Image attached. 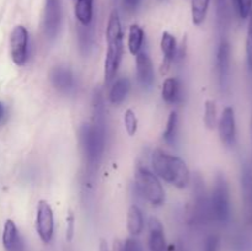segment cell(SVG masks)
Here are the masks:
<instances>
[{
    "label": "cell",
    "mask_w": 252,
    "mask_h": 251,
    "mask_svg": "<svg viewBox=\"0 0 252 251\" xmlns=\"http://www.w3.org/2000/svg\"><path fill=\"white\" fill-rule=\"evenodd\" d=\"M150 251H166L167 244L165 239L164 226L161 221L155 217L149 219V239H148Z\"/></svg>",
    "instance_id": "cell-10"
},
{
    "label": "cell",
    "mask_w": 252,
    "mask_h": 251,
    "mask_svg": "<svg viewBox=\"0 0 252 251\" xmlns=\"http://www.w3.org/2000/svg\"><path fill=\"white\" fill-rule=\"evenodd\" d=\"M123 121H125V128H126V130H127L128 134L134 135L135 133H137V129H138V120H137V116H135L134 111L133 110L126 111Z\"/></svg>",
    "instance_id": "cell-27"
},
{
    "label": "cell",
    "mask_w": 252,
    "mask_h": 251,
    "mask_svg": "<svg viewBox=\"0 0 252 251\" xmlns=\"http://www.w3.org/2000/svg\"><path fill=\"white\" fill-rule=\"evenodd\" d=\"M212 219L220 224L228 223L230 218V193L225 177L221 174L217 175L214 180L212 197L209 199Z\"/></svg>",
    "instance_id": "cell-4"
},
{
    "label": "cell",
    "mask_w": 252,
    "mask_h": 251,
    "mask_svg": "<svg viewBox=\"0 0 252 251\" xmlns=\"http://www.w3.org/2000/svg\"><path fill=\"white\" fill-rule=\"evenodd\" d=\"M241 193L245 216L252 221V169L250 166H245L241 172Z\"/></svg>",
    "instance_id": "cell-14"
},
{
    "label": "cell",
    "mask_w": 252,
    "mask_h": 251,
    "mask_svg": "<svg viewBox=\"0 0 252 251\" xmlns=\"http://www.w3.org/2000/svg\"><path fill=\"white\" fill-rule=\"evenodd\" d=\"M166 251H185L184 246L181 245V243H172L170 245H167Z\"/></svg>",
    "instance_id": "cell-33"
},
{
    "label": "cell",
    "mask_w": 252,
    "mask_h": 251,
    "mask_svg": "<svg viewBox=\"0 0 252 251\" xmlns=\"http://www.w3.org/2000/svg\"><path fill=\"white\" fill-rule=\"evenodd\" d=\"M36 229L39 239L44 244L51 243L54 233V217L52 207L44 199H41L37 206Z\"/></svg>",
    "instance_id": "cell-7"
},
{
    "label": "cell",
    "mask_w": 252,
    "mask_h": 251,
    "mask_svg": "<svg viewBox=\"0 0 252 251\" xmlns=\"http://www.w3.org/2000/svg\"><path fill=\"white\" fill-rule=\"evenodd\" d=\"M135 186L139 193L153 206H161L165 201V191L161 182L147 167L138 165L134 172Z\"/></svg>",
    "instance_id": "cell-5"
},
{
    "label": "cell",
    "mask_w": 252,
    "mask_h": 251,
    "mask_svg": "<svg viewBox=\"0 0 252 251\" xmlns=\"http://www.w3.org/2000/svg\"><path fill=\"white\" fill-rule=\"evenodd\" d=\"M162 98L166 103H177L181 98V91H180V84L176 78L165 79L162 84Z\"/></svg>",
    "instance_id": "cell-19"
},
{
    "label": "cell",
    "mask_w": 252,
    "mask_h": 251,
    "mask_svg": "<svg viewBox=\"0 0 252 251\" xmlns=\"http://www.w3.org/2000/svg\"><path fill=\"white\" fill-rule=\"evenodd\" d=\"M229 69H230V44L226 41H221L217 52V70L221 85H225Z\"/></svg>",
    "instance_id": "cell-15"
},
{
    "label": "cell",
    "mask_w": 252,
    "mask_h": 251,
    "mask_svg": "<svg viewBox=\"0 0 252 251\" xmlns=\"http://www.w3.org/2000/svg\"><path fill=\"white\" fill-rule=\"evenodd\" d=\"M152 166L160 179L177 188H185L191 181V174L186 162L179 157L167 154L161 149H155L153 152Z\"/></svg>",
    "instance_id": "cell-1"
},
{
    "label": "cell",
    "mask_w": 252,
    "mask_h": 251,
    "mask_svg": "<svg viewBox=\"0 0 252 251\" xmlns=\"http://www.w3.org/2000/svg\"><path fill=\"white\" fill-rule=\"evenodd\" d=\"M127 228L132 236H138L144 229V218L143 213L137 206H132L127 214Z\"/></svg>",
    "instance_id": "cell-18"
},
{
    "label": "cell",
    "mask_w": 252,
    "mask_h": 251,
    "mask_svg": "<svg viewBox=\"0 0 252 251\" xmlns=\"http://www.w3.org/2000/svg\"><path fill=\"white\" fill-rule=\"evenodd\" d=\"M93 2L94 0H76L75 17L81 26H90L93 22Z\"/></svg>",
    "instance_id": "cell-17"
},
{
    "label": "cell",
    "mask_w": 252,
    "mask_h": 251,
    "mask_svg": "<svg viewBox=\"0 0 252 251\" xmlns=\"http://www.w3.org/2000/svg\"><path fill=\"white\" fill-rule=\"evenodd\" d=\"M113 251H122V243L120 240H116L113 244Z\"/></svg>",
    "instance_id": "cell-35"
},
{
    "label": "cell",
    "mask_w": 252,
    "mask_h": 251,
    "mask_svg": "<svg viewBox=\"0 0 252 251\" xmlns=\"http://www.w3.org/2000/svg\"><path fill=\"white\" fill-rule=\"evenodd\" d=\"M107 53L105 59V80L111 81L116 76L123 54V31L120 15L112 11L106 29Z\"/></svg>",
    "instance_id": "cell-2"
},
{
    "label": "cell",
    "mask_w": 252,
    "mask_h": 251,
    "mask_svg": "<svg viewBox=\"0 0 252 251\" xmlns=\"http://www.w3.org/2000/svg\"><path fill=\"white\" fill-rule=\"evenodd\" d=\"M211 0H192V21L194 25H201L206 20Z\"/></svg>",
    "instance_id": "cell-22"
},
{
    "label": "cell",
    "mask_w": 252,
    "mask_h": 251,
    "mask_svg": "<svg viewBox=\"0 0 252 251\" xmlns=\"http://www.w3.org/2000/svg\"><path fill=\"white\" fill-rule=\"evenodd\" d=\"M236 11L241 19H248L252 11V0H234Z\"/></svg>",
    "instance_id": "cell-28"
},
{
    "label": "cell",
    "mask_w": 252,
    "mask_h": 251,
    "mask_svg": "<svg viewBox=\"0 0 252 251\" xmlns=\"http://www.w3.org/2000/svg\"><path fill=\"white\" fill-rule=\"evenodd\" d=\"M80 142L86 161L90 165L97 164L105 149V128L100 118L96 117L95 122L81 127Z\"/></svg>",
    "instance_id": "cell-3"
},
{
    "label": "cell",
    "mask_w": 252,
    "mask_h": 251,
    "mask_svg": "<svg viewBox=\"0 0 252 251\" xmlns=\"http://www.w3.org/2000/svg\"><path fill=\"white\" fill-rule=\"evenodd\" d=\"M177 123H179V118H177L176 111H171L169 118L166 121V127L164 130V140L167 144L172 145L175 143L177 134Z\"/></svg>",
    "instance_id": "cell-23"
},
{
    "label": "cell",
    "mask_w": 252,
    "mask_h": 251,
    "mask_svg": "<svg viewBox=\"0 0 252 251\" xmlns=\"http://www.w3.org/2000/svg\"><path fill=\"white\" fill-rule=\"evenodd\" d=\"M73 228H74V217L69 216V218H68V230H66V234H68L69 240H71V238H73V233H74Z\"/></svg>",
    "instance_id": "cell-32"
},
{
    "label": "cell",
    "mask_w": 252,
    "mask_h": 251,
    "mask_svg": "<svg viewBox=\"0 0 252 251\" xmlns=\"http://www.w3.org/2000/svg\"><path fill=\"white\" fill-rule=\"evenodd\" d=\"M250 142H251V155H252V113H251V120H250Z\"/></svg>",
    "instance_id": "cell-36"
},
{
    "label": "cell",
    "mask_w": 252,
    "mask_h": 251,
    "mask_svg": "<svg viewBox=\"0 0 252 251\" xmlns=\"http://www.w3.org/2000/svg\"><path fill=\"white\" fill-rule=\"evenodd\" d=\"M142 0H123V6L128 12H134L139 7Z\"/></svg>",
    "instance_id": "cell-31"
},
{
    "label": "cell",
    "mask_w": 252,
    "mask_h": 251,
    "mask_svg": "<svg viewBox=\"0 0 252 251\" xmlns=\"http://www.w3.org/2000/svg\"><path fill=\"white\" fill-rule=\"evenodd\" d=\"M245 53H246V63H248L249 69L252 71V11L249 15V25L248 32H246V41H245Z\"/></svg>",
    "instance_id": "cell-26"
},
{
    "label": "cell",
    "mask_w": 252,
    "mask_h": 251,
    "mask_svg": "<svg viewBox=\"0 0 252 251\" xmlns=\"http://www.w3.org/2000/svg\"><path fill=\"white\" fill-rule=\"evenodd\" d=\"M144 41V31L139 25L134 24L129 27V36H128V48L133 56H137L140 52Z\"/></svg>",
    "instance_id": "cell-21"
},
{
    "label": "cell",
    "mask_w": 252,
    "mask_h": 251,
    "mask_svg": "<svg viewBox=\"0 0 252 251\" xmlns=\"http://www.w3.org/2000/svg\"><path fill=\"white\" fill-rule=\"evenodd\" d=\"M128 90H129V80L126 78L117 79L110 90V95H108L110 101L113 105H120L125 101Z\"/></svg>",
    "instance_id": "cell-20"
},
{
    "label": "cell",
    "mask_w": 252,
    "mask_h": 251,
    "mask_svg": "<svg viewBox=\"0 0 252 251\" xmlns=\"http://www.w3.org/2000/svg\"><path fill=\"white\" fill-rule=\"evenodd\" d=\"M137 75L138 80L144 88H149L154 83V68L145 52H139L137 54Z\"/></svg>",
    "instance_id": "cell-13"
},
{
    "label": "cell",
    "mask_w": 252,
    "mask_h": 251,
    "mask_svg": "<svg viewBox=\"0 0 252 251\" xmlns=\"http://www.w3.org/2000/svg\"><path fill=\"white\" fill-rule=\"evenodd\" d=\"M62 20L61 0H46L43 14V29L46 36L49 38L56 37L58 33Z\"/></svg>",
    "instance_id": "cell-8"
},
{
    "label": "cell",
    "mask_w": 252,
    "mask_h": 251,
    "mask_svg": "<svg viewBox=\"0 0 252 251\" xmlns=\"http://www.w3.org/2000/svg\"><path fill=\"white\" fill-rule=\"evenodd\" d=\"M122 251H144L142 244L134 238H128L122 244Z\"/></svg>",
    "instance_id": "cell-29"
},
{
    "label": "cell",
    "mask_w": 252,
    "mask_h": 251,
    "mask_svg": "<svg viewBox=\"0 0 252 251\" xmlns=\"http://www.w3.org/2000/svg\"><path fill=\"white\" fill-rule=\"evenodd\" d=\"M204 125L208 129H214L217 125V106L213 100H207L204 103Z\"/></svg>",
    "instance_id": "cell-25"
},
{
    "label": "cell",
    "mask_w": 252,
    "mask_h": 251,
    "mask_svg": "<svg viewBox=\"0 0 252 251\" xmlns=\"http://www.w3.org/2000/svg\"><path fill=\"white\" fill-rule=\"evenodd\" d=\"M10 54L16 65L22 66L26 64L29 57V32L22 25H17L12 30L10 36Z\"/></svg>",
    "instance_id": "cell-6"
},
{
    "label": "cell",
    "mask_w": 252,
    "mask_h": 251,
    "mask_svg": "<svg viewBox=\"0 0 252 251\" xmlns=\"http://www.w3.org/2000/svg\"><path fill=\"white\" fill-rule=\"evenodd\" d=\"M218 132L220 140L226 147H231L235 144L236 139V122L235 111L233 107L228 106L223 110L220 120L218 122Z\"/></svg>",
    "instance_id": "cell-9"
},
{
    "label": "cell",
    "mask_w": 252,
    "mask_h": 251,
    "mask_svg": "<svg viewBox=\"0 0 252 251\" xmlns=\"http://www.w3.org/2000/svg\"><path fill=\"white\" fill-rule=\"evenodd\" d=\"M2 245L6 251H25L24 243L21 240L19 230L14 220L7 219L4 224V231H2Z\"/></svg>",
    "instance_id": "cell-12"
},
{
    "label": "cell",
    "mask_w": 252,
    "mask_h": 251,
    "mask_svg": "<svg viewBox=\"0 0 252 251\" xmlns=\"http://www.w3.org/2000/svg\"><path fill=\"white\" fill-rule=\"evenodd\" d=\"M4 118H5V106L4 103L0 102V123L4 121Z\"/></svg>",
    "instance_id": "cell-34"
},
{
    "label": "cell",
    "mask_w": 252,
    "mask_h": 251,
    "mask_svg": "<svg viewBox=\"0 0 252 251\" xmlns=\"http://www.w3.org/2000/svg\"><path fill=\"white\" fill-rule=\"evenodd\" d=\"M79 33V44L84 54H88L90 48L93 47V30L90 26H81L78 30Z\"/></svg>",
    "instance_id": "cell-24"
},
{
    "label": "cell",
    "mask_w": 252,
    "mask_h": 251,
    "mask_svg": "<svg viewBox=\"0 0 252 251\" xmlns=\"http://www.w3.org/2000/svg\"><path fill=\"white\" fill-rule=\"evenodd\" d=\"M160 46H161V52H162V63H161V74L169 73L170 68H171V64L174 62L175 57H176L177 52V43L175 37L172 36L169 32H164L161 37V42H160Z\"/></svg>",
    "instance_id": "cell-11"
},
{
    "label": "cell",
    "mask_w": 252,
    "mask_h": 251,
    "mask_svg": "<svg viewBox=\"0 0 252 251\" xmlns=\"http://www.w3.org/2000/svg\"><path fill=\"white\" fill-rule=\"evenodd\" d=\"M219 238L217 235H209L204 240L203 250L202 251H218Z\"/></svg>",
    "instance_id": "cell-30"
},
{
    "label": "cell",
    "mask_w": 252,
    "mask_h": 251,
    "mask_svg": "<svg viewBox=\"0 0 252 251\" xmlns=\"http://www.w3.org/2000/svg\"><path fill=\"white\" fill-rule=\"evenodd\" d=\"M52 84L59 91H70L74 88V76L68 68L56 66L51 71Z\"/></svg>",
    "instance_id": "cell-16"
}]
</instances>
